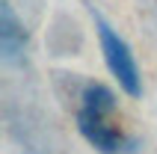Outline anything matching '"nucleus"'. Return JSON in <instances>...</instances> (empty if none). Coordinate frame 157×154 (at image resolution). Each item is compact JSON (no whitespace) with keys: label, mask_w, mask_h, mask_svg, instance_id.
I'll use <instances>...</instances> for the list:
<instances>
[{"label":"nucleus","mask_w":157,"mask_h":154,"mask_svg":"<svg viewBox=\"0 0 157 154\" xmlns=\"http://www.w3.org/2000/svg\"><path fill=\"white\" fill-rule=\"evenodd\" d=\"M80 133L92 142L101 154H119L124 148V130L122 121L116 119V98L107 86H86L83 104L77 113Z\"/></svg>","instance_id":"f257e3e1"},{"label":"nucleus","mask_w":157,"mask_h":154,"mask_svg":"<svg viewBox=\"0 0 157 154\" xmlns=\"http://www.w3.org/2000/svg\"><path fill=\"white\" fill-rule=\"evenodd\" d=\"M98 36H101V48H104L110 71L119 77V83H122L124 92L136 98V95H140V71H136V62H133L128 44H124L107 24H101V21H98Z\"/></svg>","instance_id":"f03ea898"}]
</instances>
